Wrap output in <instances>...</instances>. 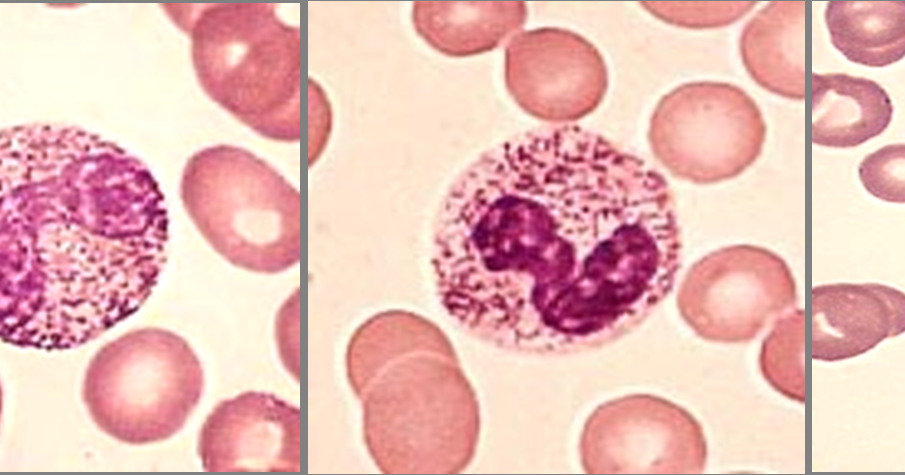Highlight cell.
<instances>
[{
    "label": "cell",
    "instance_id": "obj_1",
    "mask_svg": "<svg viewBox=\"0 0 905 475\" xmlns=\"http://www.w3.org/2000/svg\"><path fill=\"white\" fill-rule=\"evenodd\" d=\"M682 242L665 178L577 125L532 129L452 182L433 228L439 300L507 352L561 356L617 341L672 290Z\"/></svg>",
    "mask_w": 905,
    "mask_h": 475
},
{
    "label": "cell",
    "instance_id": "obj_2",
    "mask_svg": "<svg viewBox=\"0 0 905 475\" xmlns=\"http://www.w3.org/2000/svg\"><path fill=\"white\" fill-rule=\"evenodd\" d=\"M164 196L146 165L73 126L1 132V337L64 349L135 312L166 263Z\"/></svg>",
    "mask_w": 905,
    "mask_h": 475
},
{
    "label": "cell",
    "instance_id": "obj_3",
    "mask_svg": "<svg viewBox=\"0 0 905 475\" xmlns=\"http://www.w3.org/2000/svg\"><path fill=\"white\" fill-rule=\"evenodd\" d=\"M198 8V7H197ZM189 30L197 78L216 103L259 135L300 138V29L273 3L204 5Z\"/></svg>",
    "mask_w": 905,
    "mask_h": 475
},
{
    "label": "cell",
    "instance_id": "obj_4",
    "mask_svg": "<svg viewBox=\"0 0 905 475\" xmlns=\"http://www.w3.org/2000/svg\"><path fill=\"white\" fill-rule=\"evenodd\" d=\"M181 199L198 231L232 265L276 274L300 260V194L252 152L217 145L192 155Z\"/></svg>",
    "mask_w": 905,
    "mask_h": 475
},
{
    "label": "cell",
    "instance_id": "obj_5",
    "mask_svg": "<svg viewBox=\"0 0 905 475\" xmlns=\"http://www.w3.org/2000/svg\"><path fill=\"white\" fill-rule=\"evenodd\" d=\"M765 139L756 102L736 85L712 81L686 83L663 96L648 130L655 159L695 184L740 175L758 159Z\"/></svg>",
    "mask_w": 905,
    "mask_h": 475
},
{
    "label": "cell",
    "instance_id": "obj_6",
    "mask_svg": "<svg viewBox=\"0 0 905 475\" xmlns=\"http://www.w3.org/2000/svg\"><path fill=\"white\" fill-rule=\"evenodd\" d=\"M795 299L784 260L753 245L723 247L698 260L676 298L680 315L698 336L722 343L754 338Z\"/></svg>",
    "mask_w": 905,
    "mask_h": 475
},
{
    "label": "cell",
    "instance_id": "obj_7",
    "mask_svg": "<svg viewBox=\"0 0 905 475\" xmlns=\"http://www.w3.org/2000/svg\"><path fill=\"white\" fill-rule=\"evenodd\" d=\"M579 452L589 474L695 473L706 460L704 437L694 418L650 394H631L598 406L585 422Z\"/></svg>",
    "mask_w": 905,
    "mask_h": 475
},
{
    "label": "cell",
    "instance_id": "obj_8",
    "mask_svg": "<svg viewBox=\"0 0 905 475\" xmlns=\"http://www.w3.org/2000/svg\"><path fill=\"white\" fill-rule=\"evenodd\" d=\"M504 76L522 110L559 125L593 112L608 86L598 49L575 32L553 27L514 35L505 49Z\"/></svg>",
    "mask_w": 905,
    "mask_h": 475
},
{
    "label": "cell",
    "instance_id": "obj_9",
    "mask_svg": "<svg viewBox=\"0 0 905 475\" xmlns=\"http://www.w3.org/2000/svg\"><path fill=\"white\" fill-rule=\"evenodd\" d=\"M300 410L277 396L248 391L215 407L199 439L207 471H300Z\"/></svg>",
    "mask_w": 905,
    "mask_h": 475
},
{
    "label": "cell",
    "instance_id": "obj_10",
    "mask_svg": "<svg viewBox=\"0 0 905 475\" xmlns=\"http://www.w3.org/2000/svg\"><path fill=\"white\" fill-rule=\"evenodd\" d=\"M904 331V295L879 284H835L812 291L816 358L839 359L869 350Z\"/></svg>",
    "mask_w": 905,
    "mask_h": 475
},
{
    "label": "cell",
    "instance_id": "obj_11",
    "mask_svg": "<svg viewBox=\"0 0 905 475\" xmlns=\"http://www.w3.org/2000/svg\"><path fill=\"white\" fill-rule=\"evenodd\" d=\"M807 2L768 3L743 28L740 55L751 78L779 96L806 92Z\"/></svg>",
    "mask_w": 905,
    "mask_h": 475
},
{
    "label": "cell",
    "instance_id": "obj_12",
    "mask_svg": "<svg viewBox=\"0 0 905 475\" xmlns=\"http://www.w3.org/2000/svg\"><path fill=\"white\" fill-rule=\"evenodd\" d=\"M893 105L875 81L844 73L812 74V141L856 147L890 124Z\"/></svg>",
    "mask_w": 905,
    "mask_h": 475
},
{
    "label": "cell",
    "instance_id": "obj_13",
    "mask_svg": "<svg viewBox=\"0 0 905 475\" xmlns=\"http://www.w3.org/2000/svg\"><path fill=\"white\" fill-rule=\"evenodd\" d=\"M524 2H415L416 32L432 48L450 57L491 51L521 28Z\"/></svg>",
    "mask_w": 905,
    "mask_h": 475
},
{
    "label": "cell",
    "instance_id": "obj_14",
    "mask_svg": "<svg viewBox=\"0 0 905 475\" xmlns=\"http://www.w3.org/2000/svg\"><path fill=\"white\" fill-rule=\"evenodd\" d=\"M824 16L833 46L849 61L885 67L903 59V0L830 1Z\"/></svg>",
    "mask_w": 905,
    "mask_h": 475
},
{
    "label": "cell",
    "instance_id": "obj_15",
    "mask_svg": "<svg viewBox=\"0 0 905 475\" xmlns=\"http://www.w3.org/2000/svg\"><path fill=\"white\" fill-rule=\"evenodd\" d=\"M756 2H646L647 9L659 19L686 28H713L734 23Z\"/></svg>",
    "mask_w": 905,
    "mask_h": 475
},
{
    "label": "cell",
    "instance_id": "obj_16",
    "mask_svg": "<svg viewBox=\"0 0 905 475\" xmlns=\"http://www.w3.org/2000/svg\"><path fill=\"white\" fill-rule=\"evenodd\" d=\"M903 143L886 145L867 155L859 165V178L865 189L878 199L904 203Z\"/></svg>",
    "mask_w": 905,
    "mask_h": 475
}]
</instances>
